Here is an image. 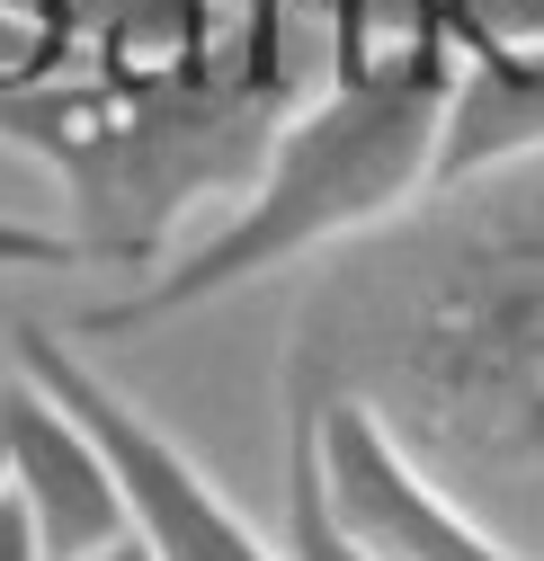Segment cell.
<instances>
[{"instance_id":"6da1fadb","label":"cell","mask_w":544,"mask_h":561,"mask_svg":"<svg viewBox=\"0 0 544 561\" xmlns=\"http://www.w3.org/2000/svg\"><path fill=\"white\" fill-rule=\"evenodd\" d=\"M438 99H446V19L438 0H339V45L321 81L277 116L268 161L250 187L224 205V224L144 276L134 295L81 312L72 330L125 339L215 304L268 267H295L330 241H358L393 224L401 205L429 196V152H438Z\"/></svg>"},{"instance_id":"7a4b0ae2","label":"cell","mask_w":544,"mask_h":561,"mask_svg":"<svg viewBox=\"0 0 544 561\" xmlns=\"http://www.w3.org/2000/svg\"><path fill=\"white\" fill-rule=\"evenodd\" d=\"M366 401V392H358ZM420 463L438 446L544 463V224L473 232L401 321V401H375Z\"/></svg>"},{"instance_id":"3957f363","label":"cell","mask_w":544,"mask_h":561,"mask_svg":"<svg viewBox=\"0 0 544 561\" xmlns=\"http://www.w3.org/2000/svg\"><path fill=\"white\" fill-rule=\"evenodd\" d=\"M10 347H19V375H27L36 392H54V401L90 428V446L107 455L116 500H125V535L144 543V561H286L277 543H268V535L224 500V481L196 463L134 392H116L63 330L19 321Z\"/></svg>"},{"instance_id":"277c9868","label":"cell","mask_w":544,"mask_h":561,"mask_svg":"<svg viewBox=\"0 0 544 561\" xmlns=\"http://www.w3.org/2000/svg\"><path fill=\"white\" fill-rule=\"evenodd\" d=\"M286 437L304 446L339 535L366 561H544V552L509 543L491 517H473L455 490L384 428V410L358 401V392L295 383L286 392Z\"/></svg>"},{"instance_id":"5b68a950","label":"cell","mask_w":544,"mask_h":561,"mask_svg":"<svg viewBox=\"0 0 544 561\" xmlns=\"http://www.w3.org/2000/svg\"><path fill=\"white\" fill-rule=\"evenodd\" d=\"M0 481L27 500L45 561H107L125 543V500H116L107 455L27 375H0Z\"/></svg>"},{"instance_id":"8992f818","label":"cell","mask_w":544,"mask_h":561,"mask_svg":"<svg viewBox=\"0 0 544 561\" xmlns=\"http://www.w3.org/2000/svg\"><path fill=\"white\" fill-rule=\"evenodd\" d=\"M526 161H544V45H491L446 19V99H438L429 196L526 170Z\"/></svg>"},{"instance_id":"52a82bcc","label":"cell","mask_w":544,"mask_h":561,"mask_svg":"<svg viewBox=\"0 0 544 561\" xmlns=\"http://www.w3.org/2000/svg\"><path fill=\"white\" fill-rule=\"evenodd\" d=\"M286 561H366L339 535V517H330V500H321V481H313L295 437H286Z\"/></svg>"},{"instance_id":"ba28073f","label":"cell","mask_w":544,"mask_h":561,"mask_svg":"<svg viewBox=\"0 0 544 561\" xmlns=\"http://www.w3.org/2000/svg\"><path fill=\"white\" fill-rule=\"evenodd\" d=\"M438 10L491 45H544V0H438Z\"/></svg>"},{"instance_id":"9c48e42d","label":"cell","mask_w":544,"mask_h":561,"mask_svg":"<svg viewBox=\"0 0 544 561\" xmlns=\"http://www.w3.org/2000/svg\"><path fill=\"white\" fill-rule=\"evenodd\" d=\"M0 267H72V232H36L0 215Z\"/></svg>"},{"instance_id":"30bf717a","label":"cell","mask_w":544,"mask_h":561,"mask_svg":"<svg viewBox=\"0 0 544 561\" xmlns=\"http://www.w3.org/2000/svg\"><path fill=\"white\" fill-rule=\"evenodd\" d=\"M0 561H45V543H36V517H27V500L10 481H0Z\"/></svg>"},{"instance_id":"8fae6325","label":"cell","mask_w":544,"mask_h":561,"mask_svg":"<svg viewBox=\"0 0 544 561\" xmlns=\"http://www.w3.org/2000/svg\"><path fill=\"white\" fill-rule=\"evenodd\" d=\"M107 561H144V543H134V535H125V543H116V552H107Z\"/></svg>"}]
</instances>
